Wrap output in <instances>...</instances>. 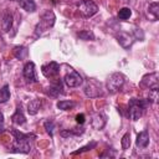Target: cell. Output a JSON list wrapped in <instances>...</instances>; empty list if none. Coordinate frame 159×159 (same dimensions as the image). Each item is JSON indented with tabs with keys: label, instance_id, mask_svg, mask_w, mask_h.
Returning a JSON list of instances; mask_svg holds the SVG:
<instances>
[{
	"label": "cell",
	"instance_id": "1",
	"mask_svg": "<svg viewBox=\"0 0 159 159\" xmlns=\"http://www.w3.org/2000/svg\"><path fill=\"white\" fill-rule=\"evenodd\" d=\"M148 101L145 99H138V98H132L129 101V107H128V116L132 120H138L142 114L143 111L147 108L148 106Z\"/></svg>",
	"mask_w": 159,
	"mask_h": 159
},
{
	"label": "cell",
	"instance_id": "2",
	"mask_svg": "<svg viewBox=\"0 0 159 159\" xmlns=\"http://www.w3.org/2000/svg\"><path fill=\"white\" fill-rule=\"evenodd\" d=\"M55 20H56V16L53 14V11L51 10H46L41 17H40V22L36 25V34L40 35L42 34L43 31L48 30L50 27H52L55 25Z\"/></svg>",
	"mask_w": 159,
	"mask_h": 159
},
{
	"label": "cell",
	"instance_id": "3",
	"mask_svg": "<svg viewBox=\"0 0 159 159\" xmlns=\"http://www.w3.org/2000/svg\"><path fill=\"white\" fill-rule=\"evenodd\" d=\"M123 84H124V76L122 73H118V72L112 73L106 81V87H107V91L109 93L118 92Z\"/></svg>",
	"mask_w": 159,
	"mask_h": 159
},
{
	"label": "cell",
	"instance_id": "4",
	"mask_svg": "<svg viewBox=\"0 0 159 159\" xmlns=\"http://www.w3.org/2000/svg\"><path fill=\"white\" fill-rule=\"evenodd\" d=\"M78 11L83 17H91L97 14L98 6L92 0H82L78 4Z\"/></svg>",
	"mask_w": 159,
	"mask_h": 159
},
{
	"label": "cell",
	"instance_id": "5",
	"mask_svg": "<svg viewBox=\"0 0 159 159\" xmlns=\"http://www.w3.org/2000/svg\"><path fill=\"white\" fill-rule=\"evenodd\" d=\"M139 84H140V87H144V88L158 89V87H159L158 73L157 72H152V73H148V75L143 76V78H142Z\"/></svg>",
	"mask_w": 159,
	"mask_h": 159
},
{
	"label": "cell",
	"instance_id": "6",
	"mask_svg": "<svg viewBox=\"0 0 159 159\" xmlns=\"http://www.w3.org/2000/svg\"><path fill=\"white\" fill-rule=\"evenodd\" d=\"M63 81H65V83H66L68 87H78V86L82 83V77H81V75H80L77 71L70 68L68 72L65 75Z\"/></svg>",
	"mask_w": 159,
	"mask_h": 159
},
{
	"label": "cell",
	"instance_id": "7",
	"mask_svg": "<svg viewBox=\"0 0 159 159\" xmlns=\"http://www.w3.org/2000/svg\"><path fill=\"white\" fill-rule=\"evenodd\" d=\"M41 72L47 78H53L60 73V65L55 61H51L41 67Z\"/></svg>",
	"mask_w": 159,
	"mask_h": 159
},
{
	"label": "cell",
	"instance_id": "8",
	"mask_svg": "<svg viewBox=\"0 0 159 159\" xmlns=\"http://www.w3.org/2000/svg\"><path fill=\"white\" fill-rule=\"evenodd\" d=\"M22 75L25 77V80L30 83H35L37 82V76H36V70H35V63L32 61H29L22 70Z\"/></svg>",
	"mask_w": 159,
	"mask_h": 159
},
{
	"label": "cell",
	"instance_id": "9",
	"mask_svg": "<svg viewBox=\"0 0 159 159\" xmlns=\"http://www.w3.org/2000/svg\"><path fill=\"white\" fill-rule=\"evenodd\" d=\"M116 37H117V40H118V42H119V45H120L122 47H124V48H129V47L132 46L133 41H134V37H133L130 34L124 32V31L118 32V34L116 35Z\"/></svg>",
	"mask_w": 159,
	"mask_h": 159
},
{
	"label": "cell",
	"instance_id": "10",
	"mask_svg": "<svg viewBox=\"0 0 159 159\" xmlns=\"http://www.w3.org/2000/svg\"><path fill=\"white\" fill-rule=\"evenodd\" d=\"M60 93H62V81L57 78L46 88V94H48L50 97H58Z\"/></svg>",
	"mask_w": 159,
	"mask_h": 159
},
{
	"label": "cell",
	"instance_id": "11",
	"mask_svg": "<svg viewBox=\"0 0 159 159\" xmlns=\"http://www.w3.org/2000/svg\"><path fill=\"white\" fill-rule=\"evenodd\" d=\"M84 93H86V96L87 97H91V98H93V97H98V96H101L102 94V92H101V87H98L94 82H88L86 86H84Z\"/></svg>",
	"mask_w": 159,
	"mask_h": 159
},
{
	"label": "cell",
	"instance_id": "12",
	"mask_svg": "<svg viewBox=\"0 0 159 159\" xmlns=\"http://www.w3.org/2000/svg\"><path fill=\"white\" fill-rule=\"evenodd\" d=\"M30 144L29 140H15L12 145V152L14 153H29L30 152Z\"/></svg>",
	"mask_w": 159,
	"mask_h": 159
},
{
	"label": "cell",
	"instance_id": "13",
	"mask_svg": "<svg viewBox=\"0 0 159 159\" xmlns=\"http://www.w3.org/2000/svg\"><path fill=\"white\" fill-rule=\"evenodd\" d=\"M106 116L101 112H97V113H93L92 114V125L93 128L96 129H101L103 128V125L106 124Z\"/></svg>",
	"mask_w": 159,
	"mask_h": 159
},
{
	"label": "cell",
	"instance_id": "14",
	"mask_svg": "<svg viewBox=\"0 0 159 159\" xmlns=\"http://www.w3.org/2000/svg\"><path fill=\"white\" fill-rule=\"evenodd\" d=\"M1 27L4 32H7L11 30L12 27V14L10 11H5L2 15V20H1Z\"/></svg>",
	"mask_w": 159,
	"mask_h": 159
},
{
	"label": "cell",
	"instance_id": "15",
	"mask_svg": "<svg viewBox=\"0 0 159 159\" xmlns=\"http://www.w3.org/2000/svg\"><path fill=\"white\" fill-rule=\"evenodd\" d=\"M135 144L138 148H147L149 144V133L148 130H142L138 135H137V140Z\"/></svg>",
	"mask_w": 159,
	"mask_h": 159
},
{
	"label": "cell",
	"instance_id": "16",
	"mask_svg": "<svg viewBox=\"0 0 159 159\" xmlns=\"http://www.w3.org/2000/svg\"><path fill=\"white\" fill-rule=\"evenodd\" d=\"M40 107H41V99L34 98V99H31V101L29 102V104H27V113L31 114V116H35V114L39 112Z\"/></svg>",
	"mask_w": 159,
	"mask_h": 159
},
{
	"label": "cell",
	"instance_id": "17",
	"mask_svg": "<svg viewBox=\"0 0 159 159\" xmlns=\"http://www.w3.org/2000/svg\"><path fill=\"white\" fill-rule=\"evenodd\" d=\"M11 119H12V122H14L15 124H17V125L25 124L26 118H25V116H24V113H22V111H21V107H17V108H16V111H15V113L12 114Z\"/></svg>",
	"mask_w": 159,
	"mask_h": 159
},
{
	"label": "cell",
	"instance_id": "18",
	"mask_svg": "<svg viewBox=\"0 0 159 159\" xmlns=\"http://www.w3.org/2000/svg\"><path fill=\"white\" fill-rule=\"evenodd\" d=\"M20 7H22L27 12H34L36 10V4L34 0H19Z\"/></svg>",
	"mask_w": 159,
	"mask_h": 159
},
{
	"label": "cell",
	"instance_id": "19",
	"mask_svg": "<svg viewBox=\"0 0 159 159\" xmlns=\"http://www.w3.org/2000/svg\"><path fill=\"white\" fill-rule=\"evenodd\" d=\"M10 132H11V134L14 135V139H15V140H29L30 138H35L34 134H25V133L19 132V130H16V129H14V128H11Z\"/></svg>",
	"mask_w": 159,
	"mask_h": 159
},
{
	"label": "cell",
	"instance_id": "20",
	"mask_svg": "<svg viewBox=\"0 0 159 159\" xmlns=\"http://www.w3.org/2000/svg\"><path fill=\"white\" fill-rule=\"evenodd\" d=\"M27 55H29V50L25 46H16L14 48V56L19 60H24L25 57H27Z\"/></svg>",
	"mask_w": 159,
	"mask_h": 159
},
{
	"label": "cell",
	"instance_id": "21",
	"mask_svg": "<svg viewBox=\"0 0 159 159\" xmlns=\"http://www.w3.org/2000/svg\"><path fill=\"white\" fill-rule=\"evenodd\" d=\"M148 12L153 16V20H158L159 19V4L158 2H152L148 7Z\"/></svg>",
	"mask_w": 159,
	"mask_h": 159
},
{
	"label": "cell",
	"instance_id": "22",
	"mask_svg": "<svg viewBox=\"0 0 159 159\" xmlns=\"http://www.w3.org/2000/svg\"><path fill=\"white\" fill-rule=\"evenodd\" d=\"M83 132H84V129H81V130L76 129V128H73V129H65V130L60 132V135L63 137V138H67V137H71V135H80Z\"/></svg>",
	"mask_w": 159,
	"mask_h": 159
},
{
	"label": "cell",
	"instance_id": "23",
	"mask_svg": "<svg viewBox=\"0 0 159 159\" xmlns=\"http://www.w3.org/2000/svg\"><path fill=\"white\" fill-rule=\"evenodd\" d=\"M76 106V103L73 101H60L57 102V108L62 109V111H70Z\"/></svg>",
	"mask_w": 159,
	"mask_h": 159
},
{
	"label": "cell",
	"instance_id": "24",
	"mask_svg": "<svg viewBox=\"0 0 159 159\" xmlns=\"http://www.w3.org/2000/svg\"><path fill=\"white\" fill-rule=\"evenodd\" d=\"M9 99H10V89H9V86L5 84L0 89V103H5Z\"/></svg>",
	"mask_w": 159,
	"mask_h": 159
},
{
	"label": "cell",
	"instance_id": "25",
	"mask_svg": "<svg viewBox=\"0 0 159 159\" xmlns=\"http://www.w3.org/2000/svg\"><path fill=\"white\" fill-rule=\"evenodd\" d=\"M77 36H78L81 40H84V41L94 40V35H93V32L89 31V30H82V31H78V32H77Z\"/></svg>",
	"mask_w": 159,
	"mask_h": 159
},
{
	"label": "cell",
	"instance_id": "26",
	"mask_svg": "<svg viewBox=\"0 0 159 159\" xmlns=\"http://www.w3.org/2000/svg\"><path fill=\"white\" fill-rule=\"evenodd\" d=\"M130 15H132V11H130L129 7H122L118 11V17L120 20H127V19L130 17Z\"/></svg>",
	"mask_w": 159,
	"mask_h": 159
},
{
	"label": "cell",
	"instance_id": "27",
	"mask_svg": "<svg viewBox=\"0 0 159 159\" xmlns=\"http://www.w3.org/2000/svg\"><path fill=\"white\" fill-rule=\"evenodd\" d=\"M120 145H122V149H123V150L129 149V147H130V134H129V133H125V134L122 137Z\"/></svg>",
	"mask_w": 159,
	"mask_h": 159
},
{
	"label": "cell",
	"instance_id": "28",
	"mask_svg": "<svg viewBox=\"0 0 159 159\" xmlns=\"http://www.w3.org/2000/svg\"><path fill=\"white\" fill-rule=\"evenodd\" d=\"M97 145V143L96 142H92V143H89V144H87V145H84V147H82V148H80L78 150H76V152H73L72 153V155H77V154H81V153H83V152H87V150H91L92 148H94Z\"/></svg>",
	"mask_w": 159,
	"mask_h": 159
},
{
	"label": "cell",
	"instance_id": "29",
	"mask_svg": "<svg viewBox=\"0 0 159 159\" xmlns=\"http://www.w3.org/2000/svg\"><path fill=\"white\" fill-rule=\"evenodd\" d=\"M43 125H45L46 132L52 137V135H53V130H55V123H53L52 120H46Z\"/></svg>",
	"mask_w": 159,
	"mask_h": 159
},
{
	"label": "cell",
	"instance_id": "30",
	"mask_svg": "<svg viewBox=\"0 0 159 159\" xmlns=\"http://www.w3.org/2000/svg\"><path fill=\"white\" fill-rule=\"evenodd\" d=\"M157 99H158V89H149V97H148L147 101H148L149 103H150V102L155 103Z\"/></svg>",
	"mask_w": 159,
	"mask_h": 159
},
{
	"label": "cell",
	"instance_id": "31",
	"mask_svg": "<svg viewBox=\"0 0 159 159\" xmlns=\"http://www.w3.org/2000/svg\"><path fill=\"white\" fill-rule=\"evenodd\" d=\"M76 122H77L78 124H83V123L86 122V117H84V114H83V113L77 114V116H76Z\"/></svg>",
	"mask_w": 159,
	"mask_h": 159
},
{
	"label": "cell",
	"instance_id": "32",
	"mask_svg": "<svg viewBox=\"0 0 159 159\" xmlns=\"http://www.w3.org/2000/svg\"><path fill=\"white\" fill-rule=\"evenodd\" d=\"M134 36H135L137 39H139V40H143V39H144V34H143V31H142L140 29H135V30H134Z\"/></svg>",
	"mask_w": 159,
	"mask_h": 159
},
{
	"label": "cell",
	"instance_id": "33",
	"mask_svg": "<svg viewBox=\"0 0 159 159\" xmlns=\"http://www.w3.org/2000/svg\"><path fill=\"white\" fill-rule=\"evenodd\" d=\"M4 122V114H2V112L0 111V123H2Z\"/></svg>",
	"mask_w": 159,
	"mask_h": 159
}]
</instances>
